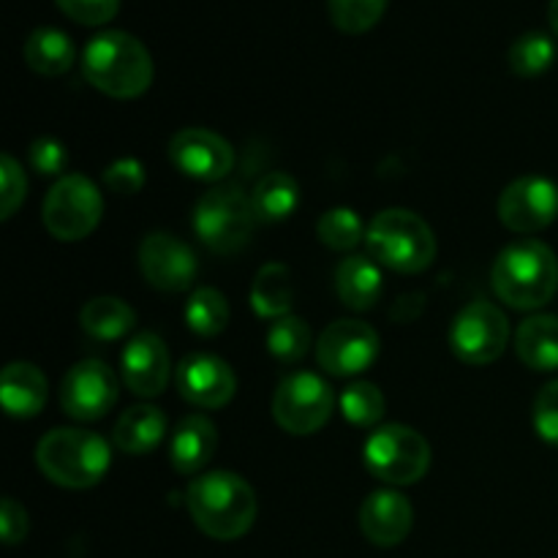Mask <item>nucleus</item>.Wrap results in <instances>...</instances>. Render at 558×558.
<instances>
[{
	"label": "nucleus",
	"mask_w": 558,
	"mask_h": 558,
	"mask_svg": "<svg viewBox=\"0 0 558 558\" xmlns=\"http://www.w3.org/2000/svg\"><path fill=\"white\" fill-rule=\"evenodd\" d=\"M82 74L107 96L136 98L153 85L156 65L140 38L123 31H107L87 41Z\"/></svg>",
	"instance_id": "obj_1"
},
{
	"label": "nucleus",
	"mask_w": 558,
	"mask_h": 558,
	"mask_svg": "<svg viewBox=\"0 0 558 558\" xmlns=\"http://www.w3.org/2000/svg\"><path fill=\"white\" fill-rule=\"evenodd\" d=\"M185 505L196 526L213 539H238L254 526L256 494L240 474H199L185 490Z\"/></svg>",
	"instance_id": "obj_2"
},
{
	"label": "nucleus",
	"mask_w": 558,
	"mask_h": 558,
	"mask_svg": "<svg viewBox=\"0 0 558 558\" xmlns=\"http://www.w3.org/2000/svg\"><path fill=\"white\" fill-rule=\"evenodd\" d=\"M490 281L501 303L518 311H537L556 298L558 259L539 240H518L499 254Z\"/></svg>",
	"instance_id": "obj_3"
},
{
	"label": "nucleus",
	"mask_w": 558,
	"mask_h": 558,
	"mask_svg": "<svg viewBox=\"0 0 558 558\" xmlns=\"http://www.w3.org/2000/svg\"><path fill=\"white\" fill-rule=\"evenodd\" d=\"M36 463L54 485L82 490L101 483L112 456L101 436L80 428H54L38 441Z\"/></svg>",
	"instance_id": "obj_4"
},
{
	"label": "nucleus",
	"mask_w": 558,
	"mask_h": 558,
	"mask_svg": "<svg viewBox=\"0 0 558 558\" xmlns=\"http://www.w3.org/2000/svg\"><path fill=\"white\" fill-rule=\"evenodd\" d=\"M371 256L396 272H423L436 259V238L428 223L412 210L379 213L365 232Z\"/></svg>",
	"instance_id": "obj_5"
},
{
	"label": "nucleus",
	"mask_w": 558,
	"mask_h": 558,
	"mask_svg": "<svg viewBox=\"0 0 558 558\" xmlns=\"http://www.w3.org/2000/svg\"><path fill=\"white\" fill-rule=\"evenodd\" d=\"M254 205L238 185L210 189L194 207V229L202 243L216 254H238L254 234Z\"/></svg>",
	"instance_id": "obj_6"
},
{
	"label": "nucleus",
	"mask_w": 558,
	"mask_h": 558,
	"mask_svg": "<svg viewBox=\"0 0 558 558\" xmlns=\"http://www.w3.org/2000/svg\"><path fill=\"white\" fill-rule=\"evenodd\" d=\"M365 466L376 480L390 485H412L430 466V447L414 428L401 423L374 430L365 441Z\"/></svg>",
	"instance_id": "obj_7"
},
{
	"label": "nucleus",
	"mask_w": 558,
	"mask_h": 558,
	"mask_svg": "<svg viewBox=\"0 0 558 558\" xmlns=\"http://www.w3.org/2000/svg\"><path fill=\"white\" fill-rule=\"evenodd\" d=\"M104 213V199L96 183L82 174H65L49 189L44 199V227L52 238L63 243L87 238L98 227Z\"/></svg>",
	"instance_id": "obj_8"
},
{
	"label": "nucleus",
	"mask_w": 558,
	"mask_h": 558,
	"mask_svg": "<svg viewBox=\"0 0 558 558\" xmlns=\"http://www.w3.org/2000/svg\"><path fill=\"white\" fill-rule=\"evenodd\" d=\"M272 414L283 430L294 436L316 434L332 414V390L322 376L292 374L278 385Z\"/></svg>",
	"instance_id": "obj_9"
},
{
	"label": "nucleus",
	"mask_w": 558,
	"mask_h": 558,
	"mask_svg": "<svg viewBox=\"0 0 558 558\" xmlns=\"http://www.w3.org/2000/svg\"><path fill=\"white\" fill-rule=\"evenodd\" d=\"M510 341V325L494 303H472L456 316L450 347L463 363L490 365L501 357Z\"/></svg>",
	"instance_id": "obj_10"
},
{
	"label": "nucleus",
	"mask_w": 558,
	"mask_h": 558,
	"mask_svg": "<svg viewBox=\"0 0 558 558\" xmlns=\"http://www.w3.org/2000/svg\"><path fill=\"white\" fill-rule=\"evenodd\" d=\"M118 401V376L101 360H82L60 385V407L80 423L101 420Z\"/></svg>",
	"instance_id": "obj_11"
},
{
	"label": "nucleus",
	"mask_w": 558,
	"mask_h": 558,
	"mask_svg": "<svg viewBox=\"0 0 558 558\" xmlns=\"http://www.w3.org/2000/svg\"><path fill=\"white\" fill-rule=\"evenodd\" d=\"M558 218V185L548 178H518L499 196V221L518 234H532Z\"/></svg>",
	"instance_id": "obj_12"
},
{
	"label": "nucleus",
	"mask_w": 558,
	"mask_h": 558,
	"mask_svg": "<svg viewBox=\"0 0 558 558\" xmlns=\"http://www.w3.org/2000/svg\"><path fill=\"white\" fill-rule=\"evenodd\" d=\"M379 354V336L371 325L357 319H341L319 336L316 360L332 376H357Z\"/></svg>",
	"instance_id": "obj_13"
},
{
	"label": "nucleus",
	"mask_w": 558,
	"mask_h": 558,
	"mask_svg": "<svg viewBox=\"0 0 558 558\" xmlns=\"http://www.w3.org/2000/svg\"><path fill=\"white\" fill-rule=\"evenodd\" d=\"M140 267L145 281L158 292H185L196 278L194 251L167 232H153L142 240Z\"/></svg>",
	"instance_id": "obj_14"
},
{
	"label": "nucleus",
	"mask_w": 558,
	"mask_h": 558,
	"mask_svg": "<svg viewBox=\"0 0 558 558\" xmlns=\"http://www.w3.org/2000/svg\"><path fill=\"white\" fill-rule=\"evenodd\" d=\"M169 158L183 174L205 183L227 178L234 167V150L223 136L207 129H183L169 142Z\"/></svg>",
	"instance_id": "obj_15"
},
{
	"label": "nucleus",
	"mask_w": 558,
	"mask_h": 558,
	"mask_svg": "<svg viewBox=\"0 0 558 558\" xmlns=\"http://www.w3.org/2000/svg\"><path fill=\"white\" fill-rule=\"evenodd\" d=\"M178 390L191 407L221 409L234 398L238 376L229 368L227 360L216 357V354L196 352L180 360Z\"/></svg>",
	"instance_id": "obj_16"
},
{
	"label": "nucleus",
	"mask_w": 558,
	"mask_h": 558,
	"mask_svg": "<svg viewBox=\"0 0 558 558\" xmlns=\"http://www.w3.org/2000/svg\"><path fill=\"white\" fill-rule=\"evenodd\" d=\"M172 379L167 343L156 332H140L123 349V381L140 398H156Z\"/></svg>",
	"instance_id": "obj_17"
},
{
	"label": "nucleus",
	"mask_w": 558,
	"mask_h": 558,
	"mask_svg": "<svg viewBox=\"0 0 558 558\" xmlns=\"http://www.w3.org/2000/svg\"><path fill=\"white\" fill-rule=\"evenodd\" d=\"M414 523L412 501L398 490L385 488L371 494L360 510V526L363 534L379 548H396L409 537Z\"/></svg>",
	"instance_id": "obj_18"
},
{
	"label": "nucleus",
	"mask_w": 558,
	"mask_h": 558,
	"mask_svg": "<svg viewBox=\"0 0 558 558\" xmlns=\"http://www.w3.org/2000/svg\"><path fill=\"white\" fill-rule=\"evenodd\" d=\"M218 447V430L205 414H189L172 434V466L180 474H199L213 461Z\"/></svg>",
	"instance_id": "obj_19"
},
{
	"label": "nucleus",
	"mask_w": 558,
	"mask_h": 558,
	"mask_svg": "<svg viewBox=\"0 0 558 558\" xmlns=\"http://www.w3.org/2000/svg\"><path fill=\"white\" fill-rule=\"evenodd\" d=\"M0 398H3V409L11 417H36L47 403V379L36 365L11 363L3 371Z\"/></svg>",
	"instance_id": "obj_20"
},
{
	"label": "nucleus",
	"mask_w": 558,
	"mask_h": 558,
	"mask_svg": "<svg viewBox=\"0 0 558 558\" xmlns=\"http://www.w3.org/2000/svg\"><path fill=\"white\" fill-rule=\"evenodd\" d=\"M163 434H167V417H163L161 409L147 407H131L129 412H123V417L114 425V447L125 456H145V452L156 450L161 445Z\"/></svg>",
	"instance_id": "obj_21"
},
{
	"label": "nucleus",
	"mask_w": 558,
	"mask_h": 558,
	"mask_svg": "<svg viewBox=\"0 0 558 558\" xmlns=\"http://www.w3.org/2000/svg\"><path fill=\"white\" fill-rule=\"evenodd\" d=\"M515 352L532 371L558 368V316H529L515 332Z\"/></svg>",
	"instance_id": "obj_22"
},
{
	"label": "nucleus",
	"mask_w": 558,
	"mask_h": 558,
	"mask_svg": "<svg viewBox=\"0 0 558 558\" xmlns=\"http://www.w3.org/2000/svg\"><path fill=\"white\" fill-rule=\"evenodd\" d=\"M336 292L352 311L374 308L381 294V272L368 256H349L336 270Z\"/></svg>",
	"instance_id": "obj_23"
},
{
	"label": "nucleus",
	"mask_w": 558,
	"mask_h": 558,
	"mask_svg": "<svg viewBox=\"0 0 558 558\" xmlns=\"http://www.w3.org/2000/svg\"><path fill=\"white\" fill-rule=\"evenodd\" d=\"M25 63L31 65L36 74L41 76H60L74 65V44L58 27H36L27 36L25 49Z\"/></svg>",
	"instance_id": "obj_24"
},
{
	"label": "nucleus",
	"mask_w": 558,
	"mask_h": 558,
	"mask_svg": "<svg viewBox=\"0 0 558 558\" xmlns=\"http://www.w3.org/2000/svg\"><path fill=\"white\" fill-rule=\"evenodd\" d=\"M294 303V283L292 272L281 262H270L262 267L251 287V305L265 319H281L289 314Z\"/></svg>",
	"instance_id": "obj_25"
},
{
	"label": "nucleus",
	"mask_w": 558,
	"mask_h": 558,
	"mask_svg": "<svg viewBox=\"0 0 558 558\" xmlns=\"http://www.w3.org/2000/svg\"><path fill=\"white\" fill-rule=\"evenodd\" d=\"M251 205H254L256 221H265V223L287 221L300 205L298 180L287 172H270L267 178H262L259 185L254 189Z\"/></svg>",
	"instance_id": "obj_26"
},
{
	"label": "nucleus",
	"mask_w": 558,
	"mask_h": 558,
	"mask_svg": "<svg viewBox=\"0 0 558 558\" xmlns=\"http://www.w3.org/2000/svg\"><path fill=\"white\" fill-rule=\"evenodd\" d=\"M80 322L87 336L98 338V341H118V338L129 336L136 314L120 298H96L82 308Z\"/></svg>",
	"instance_id": "obj_27"
},
{
	"label": "nucleus",
	"mask_w": 558,
	"mask_h": 558,
	"mask_svg": "<svg viewBox=\"0 0 558 558\" xmlns=\"http://www.w3.org/2000/svg\"><path fill=\"white\" fill-rule=\"evenodd\" d=\"M185 322H189L191 332L202 338H216L218 332L227 330L229 325V303L218 289L205 287L196 289L191 294L189 305H185Z\"/></svg>",
	"instance_id": "obj_28"
},
{
	"label": "nucleus",
	"mask_w": 558,
	"mask_h": 558,
	"mask_svg": "<svg viewBox=\"0 0 558 558\" xmlns=\"http://www.w3.org/2000/svg\"><path fill=\"white\" fill-rule=\"evenodd\" d=\"M556 44L548 33L529 31L510 47V69L518 76H539L554 65Z\"/></svg>",
	"instance_id": "obj_29"
},
{
	"label": "nucleus",
	"mask_w": 558,
	"mask_h": 558,
	"mask_svg": "<svg viewBox=\"0 0 558 558\" xmlns=\"http://www.w3.org/2000/svg\"><path fill=\"white\" fill-rule=\"evenodd\" d=\"M385 9L387 0H327V14L332 25L349 36H360L379 25Z\"/></svg>",
	"instance_id": "obj_30"
},
{
	"label": "nucleus",
	"mask_w": 558,
	"mask_h": 558,
	"mask_svg": "<svg viewBox=\"0 0 558 558\" xmlns=\"http://www.w3.org/2000/svg\"><path fill=\"white\" fill-rule=\"evenodd\" d=\"M311 347V330L300 316H281L267 330V349L281 363H298Z\"/></svg>",
	"instance_id": "obj_31"
},
{
	"label": "nucleus",
	"mask_w": 558,
	"mask_h": 558,
	"mask_svg": "<svg viewBox=\"0 0 558 558\" xmlns=\"http://www.w3.org/2000/svg\"><path fill=\"white\" fill-rule=\"evenodd\" d=\"M341 412L357 428H371L385 417V396L371 381H354L343 390Z\"/></svg>",
	"instance_id": "obj_32"
},
{
	"label": "nucleus",
	"mask_w": 558,
	"mask_h": 558,
	"mask_svg": "<svg viewBox=\"0 0 558 558\" xmlns=\"http://www.w3.org/2000/svg\"><path fill=\"white\" fill-rule=\"evenodd\" d=\"M322 243L332 251H352L360 240L365 238L363 221L354 210L349 207H336V210L325 213L319 218V227H316Z\"/></svg>",
	"instance_id": "obj_33"
},
{
	"label": "nucleus",
	"mask_w": 558,
	"mask_h": 558,
	"mask_svg": "<svg viewBox=\"0 0 558 558\" xmlns=\"http://www.w3.org/2000/svg\"><path fill=\"white\" fill-rule=\"evenodd\" d=\"M54 3H58V9L65 16L90 27L107 25L109 20H114L120 9V0H54Z\"/></svg>",
	"instance_id": "obj_34"
},
{
	"label": "nucleus",
	"mask_w": 558,
	"mask_h": 558,
	"mask_svg": "<svg viewBox=\"0 0 558 558\" xmlns=\"http://www.w3.org/2000/svg\"><path fill=\"white\" fill-rule=\"evenodd\" d=\"M534 428L539 439L558 447V379L545 385L534 401Z\"/></svg>",
	"instance_id": "obj_35"
},
{
	"label": "nucleus",
	"mask_w": 558,
	"mask_h": 558,
	"mask_svg": "<svg viewBox=\"0 0 558 558\" xmlns=\"http://www.w3.org/2000/svg\"><path fill=\"white\" fill-rule=\"evenodd\" d=\"M0 207H3V218H11L16 213V207L22 205L25 199V174H22L20 163L14 161L11 156L0 158Z\"/></svg>",
	"instance_id": "obj_36"
},
{
	"label": "nucleus",
	"mask_w": 558,
	"mask_h": 558,
	"mask_svg": "<svg viewBox=\"0 0 558 558\" xmlns=\"http://www.w3.org/2000/svg\"><path fill=\"white\" fill-rule=\"evenodd\" d=\"M104 183L120 196H134L140 194L142 185H145V167H142L136 158H118L112 167H107L104 172Z\"/></svg>",
	"instance_id": "obj_37"
},
{
	"label": "nucleus",
	"mask_w": 558,
	"mask_h": 558,
	"mask_svg": "<svg viewBox=\"0 0 558 558\" xmlns=\"http://www.w3.org/2000/svg\"><path fill=\"white\" fill-rule=\"evenodd\" d=\"M69 163V153L52 136H41L31 145V167L38 174H60Z\"/></svg>",
	"instance_id": "obj_38"
},
{
	"label": "nucleus",
	"mask_w": 558,
	"mask_h": 558,
	"mask_svg": "<svg viewBox=\"0 0 558 558\" xmlns=\"http://www.w3.org/2000/svg\"><path fill=\"white\" fill-rule=\"evenodd\" d=\"M0 534L5 545H16L27 537V512L11 496H5L0 507Z\"/></svg>",
	"instance_id": "obj_39"
},
{
	"label": "nucleus",
	"mask_w": 558,
	"mask_h": 558,
	"mask_svg": "<svg viewBox=\"0 0 558 558\" xmlns=\"http://www.w3.org/2000/svg\"><path fill=\"white\" fill-rule=\"evenodd\" d=\"M548 20H550V27H554L556 36H558V0H550V5H548Z\"/></svg>",
	"instance_id": "obj_40"
}]
</instances>
